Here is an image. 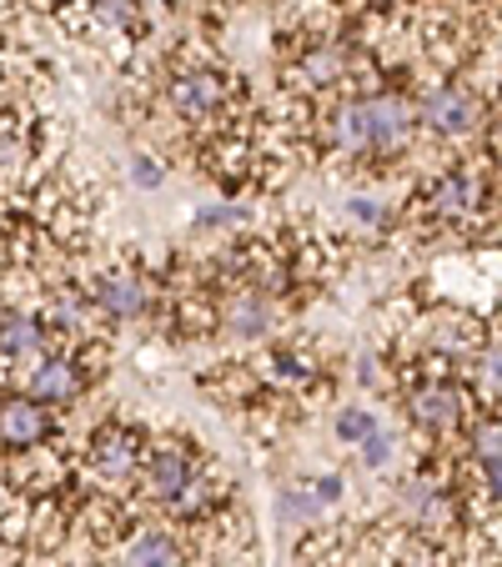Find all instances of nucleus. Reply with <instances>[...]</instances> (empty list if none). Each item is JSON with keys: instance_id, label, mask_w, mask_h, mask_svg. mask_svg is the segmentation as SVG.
Wrapping results in <instances>:
<instances>
[{"instance_id": "obj_1", "label": "nucleus", "mask_w": 502, "mask_h": 567, "mask_svg": "<svg viewBox=\"0 0 502 567\" xmlns=\"http://www.w3.org/2000/svg\"><path fill=\"white\" fill-rule=\"evenodd\" d=\"M156 106L196 136L236 126L246 116V86L206 45H176L156 61Z\"/></svg>"}, {"instance_id": "obj_2", "label": "nucleus", "mask_w": 502, "mask_h": 567, "mask_svg": "<svg viewBox=\"0 0 502 567\" xmlns=\"http://www.w3.org/2000/svg\"><path fill=\"white\" fill-rule=\"evenodd\" d=\"M482 216L492 221V151L488 156H452L448 166L417 186L407 221L428 236L442 231H478Z\"/></svg>"}, {"instance_id": "obj_3", "label": "nucleus", "mask_w": 502, "mask_h": 567, "mask_svg": "<svg viewBox=\"0 0 502 567\" xmlns=\"http://www.w3.org/2000/svg\"><path fill=\"white\" fill-rule=\"evenodd\" d=\"M417 136L438 141V146H472L482 131L492 136V91H482L468 75H432L422 91H412Z\"/></svg>"}, {"instance_id": "obj_4", "label": "nucleus", "mask_w": 502, "mask_h": 567, "mask_svg": "<svg viewBox=\"0 0 502 567\" xmlns=\"http://www.w3.org/2000/svg\"><path fill=\"white\" fill-rule=\"evenodd\" d=\"M397 396H402L397 408L407 412V422L432 442H452L482 408L458 372H432V367H402Z\"/></svg>"}, {"instance_id": "obj_5", "label": "nucleus", "mask_w": 502, "mask_h": 567, "mask_svg": "<svg viewBox=\"0 0 502 567\" xmlns=\"http://www.w3.org/2000/svg\"><path fill=\"white\" fill-rule=\"evenodd\" d=\"M141 457H146V432H141L136 422H106V427L91 432L86 452H81V472H75V477L86 482V493L126 503V497L136 493Z\"/></svg>"}, {"instance_id": "obj_6", "label": "nucleus", "mask_w": 502, "mask_h": 567, "mask_svg": "<svg viewBox=\"0 0 502 567\" xmlns=\"http://www.w3.org/2000/svg\"><path fill=\"white\" fill-rule=\"evenodd\" d=\"M86 291L91 307L101 311V321H141L161 311V277L146 271L141 257H121L111 267H101Z\"/></svg>"}, {"instance_id": "obj_7", "label": "nucleus", "mask_w": 502, "mask_h": 567, "mask_svg": "<svg viewBox=\"0 0 502 567\" xmlns=\"http://www.w3.org/2000/svg\"><path fill=\"white\" fill-rule=\"evenodd\" d=\"M281 317H287V307L257 287H216L212 291V332H222L226 342H236V347L272 342V337L281 332Z\"/></svg>"}, {"instance_id": "obj_8", "label": "nucleus", "mask_w": 502, "mask_h": 567, "mask_svg": "<svg viewBox=\"0 0 502 567\" xmlns=\"http://www.w3.org/2000/svg\"><path fill=\"white\" fill-rule=\"evenodd\" d=\"M65 31L81 35V45H101L111 55H131L151 35L146 0H86L65 21Z\"/></svg>"}, {"instance_id": "obj_9", "label": "nucleus", "mask_w": 502, "mask_h": 567, "mask_svg": "<svg viewBox=\"0 0 502 567\" xmlns=\"http://www.w3.org/2000/svg\"><path fill=\"white\" fill-rule=\"evenodd\" d=\"M252 372L272 396H287V402H301V396H317L331 386L321 352H311L301 342H267L257 352V362H252Z\"/></svg>"}, {"instance_id": "obj_10", "label": "nucleus", "mask_w": 502, "mask_h": 567, "mask_svg": "<svg viewBox=\"0 0 502 567\" xmlns=\"http://www.w3.org/2000/svg\"><path fill=\"white\" fill-rule=\"evenodd\" d=\"M206 452L186 437H146V457H141V472H136V493L146 497L151 507H172V497L186 487V477L196 472Z\"/></svg>"}, {"instance_id": "obj_11", "label": "nucleus", "mask_w": 502, "mask_h": 567, "mask_svg": "<svg viewBox=\"0 0 502 567\" xmlns=\"http://www.w3.org/2000/svg\"><path fill=\"white\" fill-rule=\"evenodd\" d=\"M86 386H91V377H86V367L75 362L71 352H41L31 367H21V392L31 396V402H41V408H51V412H61V408H75L81 396H86Z\"/></svg>"}, {"instance_id": "obj_12", "label": "nucleus", "mask_w": 502, "mask_h": 567, "mask_svg": "<svg viewBox=\"0 0 502 567\" xmlns=\"http://www.w3.org/2000/svg\"><path fill=\"white\" fill-rule=\"evenodd\" d=\"M35 317H41V321H45V332L61 337L65 347L96 342V321H101V311L91 307V291L81 287V281H55V287H45L41 311H35Z\"/></svg>"}, {"instance_id": "obj_13", "label": "nucleus", "mask_w": 502, "mask_h": 567, "mask_svg": "<svg viewBox=\"0 0 502 567\" xmlns=\"http://www.w3.org/2000/svg\"><path fill=\"white\" fill-rule=\"evenodd\" d=\"M55 412L25 392H0V452H31L55 442Z\"/></svg>"}, {"instance_id": "obj_14", "label": "nucleus", "mask_w": 502, "mask_h": 567, "mask_svg": "<svg viewBox=\"0 0 502 567\" xmlns=\"http://www.w3.org/2000/svg\"><path fill=\"white\" fill-rule=\"evenodd\" d=\"M41 352H51L45 321L25 307H0V372H21Z\"/></svg>"}, {"instance_id": "obj_15", "label": "nucleus", "mask_w": 502, "mask_h": 567, "mask_svg": "<svg viewBox=\"0 0 502 567\" xmlns=\"http://www.w3.org/2000/svg\"><path fill=\"white\" fill-rule=\"evenodd\" d=\"M186 563H192V557H186L182 537H176L172 527H136V533L121 537L111 567H186Z\"/></svg>"}, {"instance_id": "obj_16", "label": "nucleus", "mask_w": 502, "mask_h": 567, "mask_svg": "<svg viewBox=\"0 0 502 567\" xmlns=\"http://www.w3.org/2000/svg\"><path fill=\"white\" fill-rule=\"evenodd\" d=\"M377 427H382V417H377L372 408H362V402H347V408H337V417H331V432H337V442H347V447L372 437Z\"/></svg>"}, {"instance_id": "obj_17", "label": "nucleus", "mask_w": 502, "mask_h": 567, "mask_svg": "<svg viewBox=\"0 0 502 567\" xmlns=\"http://www.w3.org/2000/svg\"><path fill=\"white\" fill-rule=\"evenodd\" d=\"M277 517H281V523H291V527H317L321 523V507H317V497L301 493V487H281Z\"/></svg>"}, {"instance_id": "obj_18", "label": "nucleus", "mask_w": 502, "mask_h": 567, "mask_svg": "<svg viewBox=\"0 0 502 567\" xmlns=\"http://www.w3.org/2000/svg\"><path fill=\"white\" fill-rule=\"evenodd\" d=\"M192 226H196V231H242V226H246V206H242V202H216V206H202Z\"/></svg>"}, {"instance_id": "obj_19", "label": "nucleus", "mask_w": 502, "mask_h": 567, "mask_svg": "<svg viewBox=\"0 0 502 567\" xmlns=\"http://www.w3.org/2000/svg\"><path fill=\"white\" fill-rule=\"evenodd\" d=\"M392 457H397V437H392V432H387V427H377L372 437H362V442H357V462H362L367 472H382Z\"/></svg>"}, {"instance_id": "obj_20", "label": "nucleus", "mask_w": 502, "mask_h": 567, "mask_svg": "<svg viewBox=\"0 0 502 567\" xmlns=\"http://www.w3.org/2000/svg\"><path fill=\"white\" fill-rule=\"evenodd\" d=\"M86 0H6V11H21V16H51V21H71Z\"/></svg>"}, {"instance_id": "obj_21", "label": "nucleus", "mask_w": 502, "mask_h": 567, "mask_svg": "<svg viewBox=\"0 0 502 567\" xmlns=\"http://www.w3.org/2000/svg\"><path fill=\"white\" fill-rule=\"evenodd\" d=\"M347 216H352L357 226H367V231H392V221H397V216L387 212L382 202H372V196H352V202H347Z\"/></svg>"}, {"instance_id": "obj_22", "label": "nucleus", "mask_w": 502, "mask_h": 567, "mask_svg": "<svg viewBox=\"0 0 502 567\" xmlns=\"http://www.w3.org/2000/svg\"><path fill=\"white\" fill-rule=\"evenodd\" d=\"M131 182H136L141 192H161V182H166V161H161L156 151H136V156H131Z\"/></svg>"}, {"instance_id": "obj_23", "label": "nucleus", "mask_w": 502, "mask_h": 567, "mask_svg": "<svg viewBox=\"0 0 502 567\" xmlns=\"http://www.w3.org/2000/svg\"><path fill=\"white\" fill-rule=\"evenodd\" d=\"M311 497H317V507H327V503H342V477H337V472H321V477H311V487H307Z\"/></svg>"}, {"instance_id": "obj_24", "label": "nucleus", "mask_w": 502, "mask_h": 567, "mask_svg": "<svg viewBox=\"0 0 502 567\" xmlns=\"http://www.w3.org/2000/svg\"><path fill=\"white\" fill-rule=\"evenodd\" d=\"M172 6H186V0H172ZM202 6H206V0H202Z\"/></svg>"}]
</instances>
